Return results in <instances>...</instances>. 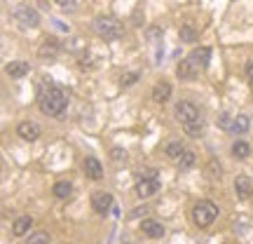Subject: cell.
Returning <instances> with one entry per match:
<instances>
[{"label":"cell","mask_w":253,"mask_h":244,"mask_svg":"<svg viewBox=\"0 0 253 244\" xmlns=\"http://www.w3.org/2000/svg\"><path fill=\"white\" fill-rule=\"evenodd\" d=\"M84 174H87V179H91V181H101L103 179V167H101V162L96 160V157H84Z\"/></svg>","instance_id":"11"},{"label":"cell","mask_w":253,"mask_h":244,"mask_svg":"<svg viewBox=\"0 0 253 244\" xmlns=\"http://www.w3.org/2000/svg\"><path fill=\"white\" fill-rule=\"evenodd\" d=\"M190 59L197 63L199 68H207L209 61H211V49H209V47H199V49H195V52L190 54Z\"/></svg>","instance_id":"17"},{"label":"cell","mask_w":253,"mask_h":244,"mask_svg":"<svg viewBox=\"0 0 253 244\" xmlns=\"http://www.w3.org/2000/svg\"><path fill=\"white\" fill-rule=\"evenodd\" d=\"M207 174H209V179H220V174H223V167H220V162H218V160H209Z\"/></svg>","instance_id":"25"},{"label":"cell","mask_w":253,"mask_h":244,"mask_svg":"<svg viewBox=\"0 0 253 244\" xmlns=\"http://www.w3.org/2000/svg\"><path fill=\"white\" fill-rule=\"evenodd\" d=\"M232 155H235L237 160H246L251 155V146L246 144V141H235L232 144Z\"/></svg>","instance_id":"21"},{"label":"cell","mask_w":253,"mask_h":244,"mask_svg":"<svg viewBox=\"0 0 253 244\" xmlns=\"http://www.w3.org/2000/svg\"><path fill=\"white\" fill-rule=\"evenodd\" d=\"M230 122H232V118H230V115H227V113H220V118H218V125L223 127V129H230Z\"/></svg>","instance_id":"30"},{"label":"cell","mask_w":253,"mask_h":244,"mask_svg":"<svg viewBox=\"0 0 253 244\" xmlns=\"http://www.w3.org/2000/svg\"><path fill=\"white\" fill-rule=\"evenodd\" d=\"M141 233L148 235L150 240H160V237H164V226L160 221H155V218H145L141 223Z\"/></svg>","instance_id":"9"},{"label":"cell","mask_w":253,"mask_h":244,"mask_svg":"<svg viewBox=\"0 0 253 244\" xmlns=\"http://www.w3.org/2000/svg\"><path fill=\"white\" fill-rule=\"evenodd\" d=\"M56 2H59V5H61L66 12H71V9L75 7V0H56Z\"/></svg>","instance_id":"32"},{"label":"cell","mask_w":253,"mask_h":244,"mask_svg":"<svg viewBox=\"0 0 253 244\" xmlns=\"http://www.w3.org/2000/svg\"><path fill=\"white\" fill-rule=\"evenodd\" d=\"M173 115L185 125V122H192V120L199 118V108L192 103V101H178L176 108H173Z\"/></svg>","instance_id":"6"},{"label":"cell","mask_w":253,"mask_h":244,"mask_svg":"<svg viewBox=\"0 0 253 244\" xmlns=\"http://www.w3.org/2000/svg\"><path fill=\"white\" fill-rule=\"evenodd\" d=\"M5 71H7L9 78H24L28 73V63L26 61H9L5 66Z\"/></svg>","instance_id":"18"},{"label":"cell","mask_w":253,"mask_h":244,"mask_svg":"<svg viewBox=\"0 0 253 244\" xmlns=\"http://www.w3.org/2000/svg\"><path fill=\"white\" fill-rule=\"evenodd\" d=\"M160 188H162V183H160V179H157L155 174L150 179H145L143 174H141L138 181H136V195H138V197H150V195H155Z\"/></svg>","instance_id":"5"},{"label":"cell","mask_w":253,"mask_h":244,"mask_svg":"<svg viewBox=\"0 0 253 244\" xmlns=\"http://www.w3.org/2000/svg\"><path fill=\"white\" fill-rule=\"evenodd\" d=\"M218 218V207L209 199H202L192 207V223L197 228H209L213 226V221Z\"/></svg>","instance_id":"3"},{"label":"cell","mask_w":253,"mask_h":244,"mask_svg":"<svg viewBox=\"0 0 253 244\" xmlns=\"http://www.w3.org/2000/svg\"><path fill=\"white\" fill-rule=\"evenodd\" d=\"M251 190H253L251 179H249L246 174H239V176L235 179V193H237V197H239V199L251 197Z\"/></svg>","instance_id":"12"},{"label":"cell","mask_w":253,"mask_h":244,"mask_svg":"<svg viewBox=\"0 0 253 244\" xmlns=\"http://www.w3.org/2000/svg\"><path fill=\"white\" fill-rule=\"evenodd\" d=\"M178 36H181V43H195L199 36V31L192 26V24H185V26H181Z\"/></svg>","instance_id":"20"},{"label":"cell","mask_w":253,"mask_h":244,"mask_svg":"<svg viewBox=\"0 0 253 244\" xmlns=\"http://www.w3.org/2000/svg\"><path fill=\"white\" fill-rule=\"evenodd\" d=\"M195 160H197V155L192 153V150H185V153L181 155L178 164H181V169H190V167H195Z\"/></svg>","instance_id":"26"},{"label":"cell","mask_w":253,"mask_h":244,"mask_svg":"<svg viewBox=\"0 0 253 244\" xmlns=\"http://www.w3.org/2000/svg\"><path fill=\"white\" fill-rule=\"evenodd\" d=\"M183 129H185V134H188V136L197 139V136L204 134V122L197 118V120H192V122H185V125H183Z\"/></svg>","instance_id":"19"},{"label":"cell","mask_w":253,"mask_h":244,"mask_svg":"<svg viewBox=\"0 0 253 244\" xmlns=\"http://www.w3.org/2000/svg\"><path fill=\"white\" fill-rule=\"evenodd\" d=\"M251 129V120H249V115H237V118H232V122H230V134H246Z\"/></svg>","instance_id":"14"},{"label":"cell","mask_w":253,"mask_h":244,"mask_svg":"<svg viewBox=\"0 0 253 244\" xmlns=\"http://www.w3.org/2000/svg\"><path fill=\"white\" fill-rule=\"evenodd\" d=\"M59 52H61V45H59V40H56V38H47L45 43H42V47L38 49L40 59H54Z\"/></svg>","instance_id":"13"},{"label":"cell","mask_w":253,"mask_h":244,"mask_svg":"<svg viewBox=\"0 0 253 244\" xmlns=\"http://www.w3.org/2000/svg\"><path fill=\"white\" fill-rule=\"evenodd\" d=\"M164 36V31L160 26H150L148 28V40H160Z\"/></svg>","instance_id":"29"},{"label":"cell","mask_w":253,"mask_h":244,"mask_svg":"<svg viewBox=\"0 0 253 244\" xmlns=\"http://www.w3.org/2000/svg\"><path fill=\"white\" fill-rule=\"evenodd\" d=\"M71 193H73V186L68 181H59L54 183V197L59 199H68L71 197Z\"/></svg>","instance_id":"23"},{"label":"cell","mask_w":253,"mask_h":244,"mask_svg":"<svg viewBox=\"0 0 253 244\" xmlns=\"http://www.w3.org/2000/svg\"><path fill=\"white\" fill-rule=\"evenodd\" d=\"M197 71H199V66L188 56V59H183V61L178 63L176 75H178L181 80H192V78H197Z\"/></svg>","instance_id":"10"},{"label":"cell","mask_w":253,"mask_h":244,"mask_svg":"<svg viewBox=\"0 0 253 244\" xmlns=\"http://www.w3.org/2000/svg\"><path fill=\"white\" fill-rule=\"evenodd\" d=\"M94 31H96V36L99 38H103L106 43H110V40L122 38L125 26H122L115 17H96L94 19Z\"/></svg>","instance_id":"2"},{"label":"cell","mask_w":253,"mask_h":244,"mask_svg":"<svg viewBox=\"0 0 253 244\" xmlns=\"http://www.w3.org/2000/svg\"><path fill=\"white\" fill-rule=\"evenodd\" d=\"M134 82H138V73H125V75L120 78V85H122V87H131Z\"/></svg>","instance_id":"28"},{"label":"cell","mask_w":253,"mask_h":244,"mask_svg":"<svg viewBox=\"0 0 253 244\" xmlns=\"http://www.w3.org/2000/svg\"><path fill=\"white\" fill-rule=\"evenodd\" d=\"M110 157H113L115 162H126L129 155H126L125 148H118V146H115V148H110Z\"/></svg>","instance_id":"27"},{"label":"cell","mask_w":253,"mask_h":244,"mask_svg":"<svg viewBox=\"0 0 253 244\" xmlns=\"http://www.w3.org/2000/svg\"><path fill=\"white\" fill-rule=\"evenodd\" d=\"M244 75H246V80L253 85V61H249V63L244 66Z\"/></svg>","instance_id":"31"},{"label":"cell","mask_w":253,"mask_h":244,"mask_svg":"<svg viewBox=\"0 0 253 244\" xmlns=\"http://www.w3.org/2000/svg\"><path fill=\"white\" fill-rule=\"evenodd\" d=\"M40 110L49 115V118H56V115H61L66 106H68V94L61 90V87H56V85H49L42 94H40Z\"/></svg>","instance_id":"1"},{"label":"cell","mask_w":253,"mask_h":244,"mask_svg":"<svg viewBox=\"0 0 253 244\" xmlns=\"http://www.w3.org/2000/svg\"><path fill=\"white\" fill-rule=\"evenodd\" d=\"M141 214H148V207H138V209H134V211H131V214H129L126 218H138Z\"/></svg>","instance_id":"33"},{"label":"cell","mask_w":253,"mask_h":244,"mask_svg":"<svg viewBox=\"0 0 253 244\" xmlns=\"http://www.w3.org/2000/svg\"><path fill=\"white\" fill-rule=\"evenodd\" d=\"M17 134L24 139V141H36L38 136H40V127L36 122H31V120H24V122H19L17 125Z\"/></svg>","instance_id":"8"},{"label":"cell","mask_w":253,"mask_h":244,"mask_svg":"<svg viewBox=\"0 0 253 244\" xmlns=\"http://www.w3.org/2000/svg\"><path fill=\"white\" fill-rule=\"evenodd\" d=\"M31 226H33V218H31V216H17V218H14V223H12V233H14L17 237L28 235Z\"/></svg>","instance_id":"16"},{"label":"cell","mask_w":253,"mask_h":244,"mask_svg":"<svg viewBox=\"0 0 253 244\" xmlns=\"http://www.w3.org/2000/svg\"><path fill=\"white\" fill-rule=\"evenodd\" d=\"M12 17L17 19L24 28H36L38 24H40V14H38V9L31 7V5H17V7L12 9Z\"/></svg>","instance_id":"4"},{"label":"cell","mask_w":253,"mask_h":244,"mask_svg":"<svg viewBox=\"0 0 253 244\" xmlns=\"http://www.w3.org/2000/svg\"><path fill=\"white\" fill-rule=\"evenodd\" d=\"M91 207L96 214H108L113 209V195L110 193H94L91 195Z\"/></svg>","instance_id":"7"},{"label":"cell","mask_w":253,"mask_h":244,"mask_svg":"<svg viewBox=\"0 0 253 244\" xmlns=\"http://www.w3.org/2000/svg\"><path fill=\"white\" fill-rule=\"evenodd\" d=\"M164 153L169 155L171 160H181V155L185 153V146H183L181 141H171V144H169L167 148H164Z\"/></svg>","instance_id":"22"},{"label":"cell","mask_w":253,"mask_h":244,"mask_svg":"<svg viewBox=\"0 0 253 244\" xmlns=\"http://www.w3.org/2000/svg\"><path fill=\"white\" fill-rule=\"evenodd\" d=\"M47 242H49V233L47 230H36L26 240V244H47Z\"/></svg>","instance_id":"24"},{"label":"cell","mask_w":253,"mask_h":244,"mask_svg":"<svg viewBox=\"0 0 253 244\" xmlns=\"http://www.w3.org/2000/svg\"><path fill=\"white\" fill-rule=\"evenodd\" d=\"M169 97H171V85L167 80L157 82L153 87V101H157V103H164V101H169Z\"/></svg>","instance_id":"15"}]
</instances>
